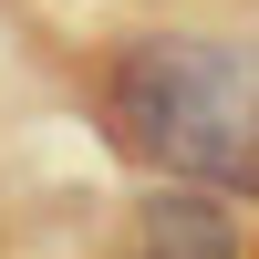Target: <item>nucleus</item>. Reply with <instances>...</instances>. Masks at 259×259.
Listing matches in <instances>:
<instances>
[{"instance_id":"1","label":"nucleus","mask_w":259,"mask_h":259,"mask_svg":"<svg viewBox=\"0 0 259 259\" xmlns=\"http://www.w3.org/2000/svg\"><path fill=\"white\" fill-rule=\"evenodd\" d=\"M104 124L135 166L259 197V52L207 31H145L104 62Z\"/></svg>"},{"instance_id":"2","label":"nucleus","mask_w":259,"mask_h":259,"mask_svg":"<svg viewBox=\"0 0 259 259\" xmlns=\"http://www.w3.org/2000/svg\"><path fill=\"white\" fill-rule=\"evenodd\" d=\"M124 259H239V218L218 207V187L156 177V197H135V239Z\"/></svg>"}]
</instances>
